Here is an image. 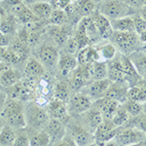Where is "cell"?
I'll return each mask as SVG.
<instances>
[{
	"label": "cell",
	"instance_id": "19",
	"mask_svg": "<svg viewBox=\"0 0 146 146\" xmlns=\"http://www.w3.org/2000/svg\"><path fill=\"white\" fill-rule=\"evenodd\" d=\"M125 84H117L112 83L111 86L108 88V90L105 93L104 96H107L109 98L118 101L121 104L126 102L128 100V89L124 87Z\"/></svg>",
	"mask_w": 146,
	"mask_h": 146
},
{
	"label": "cell",
	"instance_id": "28",
	"mask_svg": "<svg viewBox=\"0 0 146 146\" xmlns=\"http://www.w3.org/2000/svg\"><path fill=\"white\" fill-rule=\"evenodd\" d=\"M49 22L53 25L62 27V25H66V23L69 22V17H68L66 11H65L64 9H60L56 7V9H54Z\"/></svg>",
	"mask_w": 146,
	"mask_h": 146
},
{
	"label": "cell",
	"instance_id": "33",
	"mask_svg": "<svg viewBox=\"0 0 146 146\" xmlns=\"http://www.w3.org/2000/svg\"><path fill=\"white\" fill-rule=\"evenodd\" d=\"M14 16L8 14L5 17H1V33L10 35L15 31L16 25L14 21Z\"/></svg>",
	"mask_w": 146,
	"mask_h": 146
},
{
	"label": "cell",
	"instance_id": "10",
	"mask_svg": "<svg viewBox=\"0 0 146 146\" xmlns=\"http://www.w3.org/2000/svg\"><path fill=\"white\" fill-rule=\"evenodd\" d=\"M112 82L109 78L100 79V80H93L90 83H88L86 86L82 89V92L90 96L94 100H96L98 98L104 96L105 93L111 86Z\"/></svg>",
	"mask_w": 146,
	"mask_h": 146
},
{
	"label": "cell",
	"instance_id": "37",
	"mask_svg": "<svg viewBox=\"0 0 146 146\" xmlns=\"http://www.w3.org/2000/svg\"><path fill=\"white\" fill-rule=\"evenodd\" d=\"M14 146H30L28 131H25V129H17V137Z\"/></svg>",
	"mask_w": 146,
	"mask_h": 146
},
{
	"label": "cell",
	"instance_id": "44",
	"mask_svg": "<svg viewBox=\"0 0 146 146\" xmlns=\"http://www.w3.org/2000/svg\"><path fill=\"white\" fill-rule=\"evenodd\" d=\"M10 44V35L1 33V47H9Z\"/></svg>",
	"mask_w": 146,
	"mask_h": 146
},
{
	"label": "cell",
	"instance_id": "15",
	"mask_svg": "<svg viewBox=\"0 0 146 146\" xmlns=\"http://www.w3.org/2000/svg\"><path fill=\"white\" fill-rule=\"evenodd\" d=\"M65 124L62 120L50 118L44 129L51 136L52 144H56L65 135Z\"/></svg>",
	"mask_w": 146,
	"mask_h": 146
},
{
	"label": "cell",
	"instance_id": "3",
	"mask_svg": "<svg viewBox=\"0 0 146 146\" xmlns=\"http://www.w3.org/2000/svg\"><path fill=\"white\" fill-rule=\"evenodd\" d=\"M25 116L29 129H42L50 120V115L38 103L30 101L25 104Z\"/></svg>",
	"mask_w": 146,
	"mask_h": 146
},
{
	"label": "cell",
	"instance_id": "12",
	"mask_svg": "<svg viewBox=\"0 0 146 146\" xmlns=\"http://www.w3.org/2000/svg\"><path fill=\"white\" fill-rule=\"evenodd\" d=\"M93 23H95L96 27L98 28L100 36L102 39H110L114 32L111 25V22L109 19L100 14L98 10H96L93 14L90 16Z\"/></svg>",
	"mask_w": 146,
	"mask_h": 146
},
{
	"label": "cell",
	"instance_id": "9",
	"mask_svg": "<svg viewBox=\"0 0 146 146\" xmlns=\"http://www.w3.org/2000/svg\"><path fill=\"white\" fill-rule=\"evenodd\" d=\"M60 54L58 48L51 44H43L37 49V58L42 62L45 68L58 67Z\"/></svg>",
	"mask_w": 146,
	"mask_h": 146
},
{
	"label": "cell",
	"instance_id": "42",
	"mask_svg": "<svg viewBox=\"0 0 146 146\" xmlns=\"http://www.w3.org/2000/svg\"><path fill=\"white\" fill-rule=\"evenodd\" d=\"M74 2V0H56V7L60 9H66Z\"/></svg>",
	"mask_w": 146,
	"mask_h": 146
},
{
	"label": "cell",
	"instance_id": "7",
	"mask_svg": "<svg viewBox=\"0 0 146 146\" xmlns=\"http://www.w3.org/2000/svg\"><path fill=\"white\" fill-rule=\"evenodd\" d=\"M112 43L123 53H129L133 52V47L137 45L139 38L135 32H121L114 31L111 36Z\"/></svg>",
	"mask_w": 146,
	"mask_h": 146
},
{
	"label": "cell",
	"instance_id": "43",
	"mask_svg": "<svg viewBox=\"0 0 146 146\" xmlns=\"http://www.w3.org/2000/svg\"><path fill=\"white\" fill-rule=\"evenodd\" d=\"M135 127L139 128L141 131H143L146 133V116H145V115H143L142 118H139L138 122L136 123V126Z\"/></svg>",
	"mask_w": 146,
	"mask_h": 146
},
{
	"label": "cell",
	"instance_id": "23",
	"mask_svg": "<svg viewBox=\"0 0 146 146\" xmlns=\"http://www.w3.org/2000/svg\"><path fill=\"white\" fill-rule=\"evenodd\" d=\"M111 25L114 31H121V32H135V23H133V16L120 18L117 20L110 21Z\"/></svg>",
	"mask_w": 146,
	"mask_h": 146
},
{
	"label": "cell",
	"instance_id": "8",
	"mask_svg": "<svg viewBox=\"0 0 146 146\" xmlns=\"http://www.w3.org/2000/svg\"><path fill=\"white\" fill-rule=\"evenodd\" d=\"M119 129L120 128L115 126L111 119L104 118L102 123L96 128L94 133L96 143L98 145L108 144L119 133Z\"/></svg>",
	"mask_w": 146,
	"mask_h": 146
},
{
	"label": "cell",
	"instance_id": "11",
	"mask_svg": "<svg viewBox=\"0 0 146 146\" xmlns=\"http://www.w3.org/2000/svg\"><path fill=\"white\" fill-rule=\"evenodd\" d=\"M47 111H48L50 118L62 120L64 123L69 120V112L67 108V102L64 100L56 98L50 101L47 106Z\"/></svg>",
	"mask_w": 146,
	"mask_h": 146
},
{
	"label": "cell",
	"instance_id": "20",
	"mask_svg": "<svg viewBox=\"0 0 146 146\" xmlns=\"http://www.w3.org/2000/svg\"><path fill=\"white\" fill-rule=\"evenodd\" d=\"M30 146H47L52 144V139L49 133L44 129H29Z\"/></svg>",
	"mask_w": 146,
	"mask_h": 146
},
{
	"label": "cell",
	"instance_id": "6",
	"mask_svg": "<svg viewBox=\"0 0 146 146\" xmlns=\"http://www.w3.org/2000/svg\"><path fill=\"white\" fill-rule=\"evenodd\" d=\"M94 100L90 96L82 91L77 92L70 96L67 101V108L69 115H82L93 106Z\"/></svg>",
	"mask_w": 146,
	"mask_h": 146
},
{
	"label": "cell",
	"instance_id": "13",
	"mask_svg": "<svg viewBox=\"0 0 146 146\" xmlns=\"http://www.w3.org/2000/svg\"><path fill=\"white\" fill-rule=\"evenodd\" d=\"M82 115H83V124L93 133H95L96 128L104 120V116H103L102 112L98 107H96L94 104L88 111L85 112Z\"/></svg>",
	"mask_w": 146,
	"mask_h": 146
},
{
	"label": "cell",
	"instance_id": "35",
	"mask_svg": "<svg viewBox=\"0 0 146 146\" xmlns=\"http://www.w3.org/2000/svg\"><path fill=\"white\" fill-rule=\"evenodd\" d=\"M79 50H80V44L75 36H70L69 38L66 40V42L63 44L62 52H64V53H66V54H69V55L76 56L77 54H78Z\"/></svg>",
	"mask_w": 146,
	"mask_h": 146
},
{
	"label": "cell",
	"instance_id": "16",
	"mask_svg": "<svg viewBox=\"0 0 146 146\" xmlns=\"http://www.w3.org/2000/svg\"><path fill=\"white\" fill-rule=\"evenodd\" d=\"M94 105L102 112L104 118L111 119L113 115L115 114V112L117 111V109L119 108V106L121 105V103L112 100V98H107V96H102V98L95 100Z\"/></svg>",
	"mask_w": 146,
	"mask_h": 146
},
{
	"label": "cell",
	"instance_id": "21",
	"mask_svg": "<svg viewBox=\"0 0 146 146\" xmlns=\"http://www.w3.org/2000/svg\"><path fill=\"white\" fill-rule=\"evenodd\" d=\"M39 21H49L54 11V6L51 2H39L28 6Z\"/></svg>",
	"mask_w": 146,
	"mask_h": 146
},
{
	"label": "cell",
	"instance_id": "25",
	"mask_svg": "<svg viewBox=\"0 0 146 146\" xmlns=\"http://www.w3.org/2000/svg\"><path fill=\"white\" fill-rule=\"evenodd\" d=\"M16 137H17L16 129L4 123L1 128V133H0V144L2 146H14Z\"/></svg>",
	"mask_w": 146,
	"mask_h": 146
},
{
	"label": "cell",
	"instance_id": "48",
	"mask_svg": "<svg viewBox=\"0 0 146 146\" xmlns=\"http://www.w3.org/2000/svg\"><path fill=\"white\" fill-rule=\"evenodd\" d=\"M140 16H141V17H142L143 19H144V21L146 22V9H143V10L141 11Z\"/></svg>",
	"mask_w": 146,
	"mask_h": 146
},
{
	"label": "cell",
	"instance_id": "47",
	"mask_svg": "<svg viewBox=\"0 0 146 146\" xmlns=\"http://www.w3.org/2000/svg\"><path fill=\"white\" fill-rule=\"evenodd\" d=\"M142 114L146 116V101L142 102Z\"/></svg>",
	"mask_w": 146,
	"mask_h": 146
},
{
	"label": "cell",
	"instance_id": "36",
	"mask_svg": "<svg viewBox=\"0 0 146 146\" xmlns=\"http://www.w3.org/2000/svg\"><path fill=\"white\" fill-rule=\"evenodd\" d=\"M128 100L138 101V102H143V96H142V90H141L139 85H135L131 86L128 89Z\"/></svg>",
	"mask_w": 146,
	"mask_h": 146
},
{
	"label": "cell",
	"instance_id": "14",
	"mask_svg": "<svg viewBox=\"0 0 146 146\" xmlns=\"http://www.w3.org/2000/svg\"><path fill=\"white\" fill-rule=\"evenodd\" d=\"M79 63L76 56L69 55L64 52L60 54V58L58 62V69L62 76H68L78 67Z\"/></svg>",
	"mask_w": 146,
	"mask_h": 146
},
{
	"label": "cell",
	"instance_id": "29",
	"mask_svg": "<svg viewBox=\"0 0 146 146\" xmlns=\"http://www.w3.org/2000/svg\"><path fill=\"white\" fill-rule=\"evenodd\" d=\"M72 88L70 82L60 81L56 85L55 88V98L66 101L68 98H70V92Z\"/></svg>",
	"mask_w": 146,
	"mask_h": 146
},
{
	"label": "cell",
	"instance_id": "45",
	"mask_svg": "<svg viewBox=\"0 0 146 146\" xmlns=\"http://www.w3.org/2000/svg\"><path fill=\"white\" fill-rule=\"evenodd\" d=\"M53 1L54 0H23V2L27 6H31V5H33V4L39 3V2H51V3L53 4Z\"/></svg>",
	"mask_w": 146,
	"mask_h": 146
},
{
	"label": "cell",
	"instance_id": "38",
	"mask_svg": "<svg viewBox=\"0 0 146 146\" xmlns=\"http://www.w3.org/2000/svg\"><path fill=\"white\" fill-rule=\"evenodd\" d=\"M133 23H135V33L139 35L142 32H144L146 30V22L144 21V19L141 17L140 15H135V17H133Z\"/></svg>",
	"mask_w": 146,
	"mask_h": 146
},
{
	"label": "cell",
	"instance_id": "32",
	"mask_svg": "<svg viewBox=\"0 0 146 146\" xmlns=\"http://www.w3.org/2000/svg\"><path fill=\"white\" fill-rule=\"evenodd\" d=\"M50 35L52 38L55 40L58 44H63L66 42V40L69 38L70 36H68L67 32L64 30V28L62 27H58V25H53L50 29Z\"/></svg>",
	"mask_w": 146,
	"mask_h": 146
},
{
	"label": "cell",
	"instance_id": "49",
	"mask_svg": "<svg viewBox=\"0 0 146 146\" xmlns=\"http://www.w3.org/2000/svg\"><path fill=\"white\" fill-rule=\"evenodd\" d=\"M94 2H95L96 4H98V3H100V2H102V1H104V0H93Z\"/></svg>",
	"mask_w": 146,
	"mask_h": 146
},
{
	"label": "cell",
	"instance_id": "30",
	"mask_svg": "<svg viewBox=\"0 0 146 146\" xmlns=\"http://www.w3.org/2000/svg\"><path fill=\"white\" fill-rule=\"evenodd\" d=\"M129 118H131V115L128 113L126 108L123 106V104H121L118 109H117V111L115 112V114L113 115L111 120L115 126L118 127V128H121L125 124L128 123Z\"/></svg>",
	"mask_w": 146,
	"mask_h": 146
},
{
	"label": "cell",
	"instance_id": "31",
	"mask_svg": "<svg viewBox=\"0 0 146 146\" xmlns=\"http://www.w3.org/2000/svg\"><path fill=\"white\" fill-rule=\"evenodd\" d=\"M16 18H18V20L22 23H23V25H29V23H36L39 21L38 18L31 11V9L27 5L23 7V10L18 14Z\"/></svg>",
	"mask_w": 146,
	"mask_h": 146
},
{
	"label": "cell",
	"instance_id": "18",
	"mask_svg": "<svg viewBox=\"0 0 146 146\" xmlns=\"http://www.w3.org/2000/svg\"><path fill=\"white\" fill-rule=\"evenodd\" d=\"M45 66L38 58H29L25 66V75L28 79H39L45 74Z\"/></svg>",
	"mask_w": 146,
	"mask_h": 146
},
{
	"label": "cell",
	"instance_id": "39",
	"mask_svg": "<svg viewBox=\"0 0 146 146\" xmlns=\"http://www.w3.org/2000/svg\"><path fill=\"white\" fill-rule=\"evenodd\" d=\"M55 145H64V146H76V143L73 140V138L70 135H68L67 133H65L64 135L62 137V139H60Z\"/></svg>",
	"mask_w": 146,
	"mask_h": 146
},
{
	"label": "cell",
	"instance_id": "5",
	"mask_svg": "<svg viewBox=\"0 0 146 146\" xmlns=\"http://www.w3.org/2000/svg\"><path fill=\"white\" fill-rule=\"evenodd\" d=\"M111 141H115V144L117 145L140 144L146 141V133L137 127L127 128L119 131V133Z\"/></svg>",
	"mask_w": 146,
	"mask_h": 146
},
{
	"label": "cell",
	"instance_id": "4",
	"mask_svg": "<svg viewBox=\"0 0 146 146\" xmlns=\"http://www.w3.org/2000/svg\"><path fill=\"white\" fill-rule=\"evenodd\" d=\"M65 133L71 136L76 145L84 146L96 143L94 133L84 124H80L77 121L68 120L65 124Z\"/></svg>",
	"mask_w": 146,
	"mask_h": 146
},
{
	"label": "cell",
	"instance_id": "24",
	"mask_svg": "<svg viewBox=\"0 0 146 146\" xmlns=\"http://www.w3.org/2000/svg\"><path fill=\"white\" fill-rule=\"evenodd\" d=\"M90 70L93 80L108 78V62L105 60H98L90 63Z\"/></svg>",
	"mask_w": 146,
	"mask_h": 146
},
{
	"label": "cell",
	"instance_id": "40",
	"mask_svg": "<svg viewBox=\"0 0 146 146\" xmlns=\"http://www.w3.org/2000/svg\"><path fill=\"white\" fill-rule=\"evenodd\" d=\"M126 3L133 9L141 8L146 5V0H125Z\"/></svg>",
	"mask_w": 146,
	"mask_h": 146
},
{
	"label": "cell",
	"instance_id": "26",
	"mask_svg": "<svg viewBox=\"0 0 146 146\" xmlns=\"http://www.w3.org/2000/svg\"><path fill=\"white\" fill-rule=\"evenodd\" d=\"M96 49L100 53L101 60H105V62L114 60L118 55V48L112 42H105L100 47H96Z\"/></svg>",
	"mask_w": 146,
	"mask_h": 146
},
{
	"label": "cell",
	"instance_id": "2",
	"mask_svg": "<svg viewBox=\"0 0 146 146\" xmlns=\"http://www.w3.org/2000/svg\"><path fill=\"white\" fill-rule=\"evenodd\" d=\"M96 10L110 21L133 16L135 12L125 0H104L96 4Z\"/></svg>",
	"mask_w": 146,
	"mask_h": 146
},
{
	"label": "cell",
	"instance_id": "52",
	"mask_svg": "<svg viewBox=\"0 0 146 146\" xmlns=\"http://www.w3.org/2000/svg\"><path fill=\"white\" fill-rule=\"evenodd\" d=\"M145 45H146V44H145Z\"/></svg>",
	"mask_w": 146,
	"mask_h": 146
},
{
	"label": "cell",
	"instance_id": "50",
	"mask_svg": "<svg viewBox=\"0 0 146 146\" xmlns=\"http://www.w3.org/2000/svg\"><path fill=\"white\" fill-rule=\"evenodd\" d=\"M144 77H146V76H144Z\"/></svg>",
	"mask_w": 146,
	"mask_h": 146
},
{
	"label": "cell",
	"instance_id": "34",
	"mask_svg": "<svg viewBox=\"0 0 146 146\" xmlns=\"http://www.w3.org/2000/svg\"><path fill=\"white\" fill-rule=\"evenodd\" d=\"M123 106L126 108L131 117H137L142 114V103L138 101H133L128 100L126 102L123 103Z\"/></svg>",
	"mask_w": 146,
	"mask_h": 146
},
{
	"label": "cell",
	"instance_id": "22",
	"mask_svg": "<svg viewBox=\"0 0 146 146\" xmlns=\"http://www.w3.org/2000/svg\"><path fill=\"white\" fill-rule=\"evenodd\" d=\"M138 74L146 76V53L142 51H133L128 56Z\"/></svg>",
	"mask_w": 146,
	"mask_h": 146
},
{
	"label": "cell",
	"instance_id": "1",
	"mask_svg": "<svg viewBox=\"0 0 146 146\" xmlns=\"http://www.w3.org/2000/svg\"><path fill=\"white\" fill-rule=\"evenodd\" d=\"M1 117L4 123L13 127L16 129L27 128L25 116V105L20 100H10L2 103Z\"/></svg>",
	"mask_w": 146,
	"mask_h": 146
},
{
	"label": "cell",
	"instance_id": "27",
	"mask_svg": "<svg viewBox=\"0 0 146 146\" xmlns=\"http://www.w3.org/2000/svg\"><path fill=\"white\" fill-rule=\"evenodd\" d=\"M20 74L18 71H16L13 67L9 68V69L5 70V71H1V85L3 88H10V87L14 86L20 81Z\"/></svg>",
	"mask_w": 146,
	"mask_h": 146
},
{
	"label": "cell",
	"instance_id": "46",
	"mask_svg": "<svg viewBox=\"0 0 146 146\" xmlns=\"http://www.w3.org/2000/svg\"><path fill=\"white\" fill-rule=\"evenodd\" d=\"M138 38H139V41L141 42V43L146 44V30L144 32H142L141 34L138 35Z\"/></svg>",
	"mask_w": 146,
	"mask_h": 146
},
{
	"label": "cell",
	"instance_id": "51",
	"mask_svg": "<svg viewBox=\"0 0 146 146\" xmlns=\"http://www.w3.org/2000/svg\"><path fill=\"white\" fill-rule=\"evenodd\" d=\"M1 1H2V0H1Z\"/></svg>",
	"mask_w": 146,
	"mask_h": 146
},
{
	"label": "cell",
	"instance_id": "17",
	"mask_svg": "<svg viewBox=\"0 0 146 146\" xmlns=\"http://www.w3.org/2000/svg\"><path fill=\"white\" fill-rule=\"evenodd\" d=\"M72 7L78 21L84 17H90L96 10V4L93 0H75L72 3Z\"/></svg>",
	"mask_w": 146,
	"mask_h": 146
},
{
	"label": "cell",
	"instance_id": "41",
	"mask_svg": "<svg viewBox=\"0 0 146 146\" xmlns=\"http://www.w3.org/2000/svg\"><path fill=\"white\" fill-rule=\"evenodd\" d=\"M23 3V0H2V7L9 11V9L12 8L13 6H16L18 4Z\"/></svg>",
	"mask_w": 146,
	"mask_h": 146
}]
</instances>
